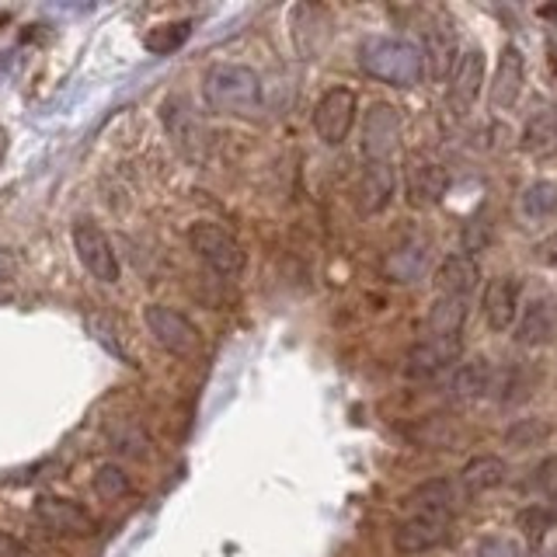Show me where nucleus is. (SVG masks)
Instances as JSON below:
<instances>
[{"mask_svg":"<svg viewBox=\"0 0 557 557\" xmlns=\"http://www.w3.org/2000/svg\"><path fill=\"white\" fill-rule=\"evenodd\" d=\"M359 66L380 84L391 87H414L425 74L422 49L408 39H394V35H370L359 46Z\"/></svg>","mask_w":557,"mask_h":557,"instance_id":"f257e3e1","label":"nucleus"},{"mask_svg":"<svg viewBox=\"0 0 557 557\" xmlns=\"http://www.w3.org/2000/svg\"><path fill=\"white\" fill-rule=\"evenodd\" d=\"M202 98L223 115H255L261 109V77L244 63H213L202 74Z\"/></svg>","mask_w":557,"mask_h":557,"instance_id":"f03ea898","label":"nucleus"},{"mask_svg":"<svg viewBox=\"0 0 557 557\" xmlns=\"http://www.w3.org/2000/svg\"><path fill=\"white\" fill-rule=\"evenodd\" d=\"M188 248L196 251L216 275H226V278L240 275L244 261H248L244 258L240 240L213 220H196L188 226Z\"/></svg>","mask_w":557,"mask_h":557,"instance_id":"7ed1b4c3","label":"nucleus"},{"mask_svg":"<svg viewBox=\"0 0 557 557\" xmlns=\"http://www.w3.org/2000/svg\"><path fill=\"white\" fill-rule=\"evenodd\" d=\"M144 324L150 331V338L157 342V348H164L168 356H196L199 345H202V335L199 327L191 324L182 310L174 307H164V304H150L144 310Z\"/></svg>","mask_w":557,"mask_h":557,"instance_id":"20e7f679","label":"nucleus"},{"mask_svg":"<svg viewBox=\"0 0 557 557\" xmlns=\"http://www.w3.org/2000/svg\"><path fill=\"white\" fill-rule=\"evenodd\" d=\"M484 74H487V60L484 49L467 46L457 52V63H453L449 77H446V101L453 115H470V109L478 104L481 91H484Z\"/></svg>","mask_w":557,"mask_h":557,"instance_id":"39448f33","label":"nucleus"},{"mask_svg":"<svg viewBox=\"0 0 557 557\" xmlns=\"http://www.w3.org/2000/svg\"><path fill=\"white\" fill-rule=\"evenodd\" d=\"M359 98L352 87H327V91L313 104V133L321 136V144L342 147L348 133H352Z\"/></svg>","mask_w":557,"mask_h":557,"instance_id":"423d86ee","label":"nucleus"},{"mask_svg":"<svg viewBox=\"0 0 557 557\" xmlns=\"http://www.w3.org/2000/svg\"><path fill=\"white\" fill-rule=\"evenodd\" d=\"M449 512H408V519H400V527L394 530V550L405 557L429 554L435 547H443L453 530Z\"/></svg>","mask_w":557,"mask_h":557,"instance_id":"0eeeda50","label":"nucleus"},{"mask_svg":"<svg viewBox=\"0 0 557 557\" xmlns=\"http://www.w3.org/2000/svg\"><path fill=\"white\" fill-rule=\"evenodd\" d=\"M74 251L81 258V265L91 272V278H98V283H119V275H122L119 255L112 248L109 234H104L98 223L91 220L74 223Z\"/></svg>","mask_w":557,"mask_h":557,"instance_id":"6e6552de","label":"nucleus"},{"mask_svg":"<svg viewBox=\"0 0 557 557\" xmlns=\"http://www.w3.org/2000/svg\"><path fill=\"white\" fill-rule=\"evenodd\" d=\"M32 516L39 519L52 536L84 540V536H91V533L98 530L95 516L87 512L81 502H74V498H60V495H42V498H35Z\"/></svg>","mask_w":557,"mask_h":557,"instance_id":"1a4fd4ad","label":"nucleus"},{"mask_svg":"<svg viewBox=\"0 0 557 557\" xmlns=\"http://www.w3.org/2000/svg\"><path fill=\"white\" fill-rule=\"evenodd\" d=\"M400 147V115L394 104L373 101L362 119V157L366 164H391L394 150Z\"/></svg>","mask_w":557,"mask_h":557,"instance_id":"9d476101","label":"nucleus"},{"mask_svg":"<svg viewBox=\"0 0 557 557\" xmlns=\"http://www.w3.org/2000/svg\"><path fill=\"white\" fill-rule=\"evenodd\" d=\"M460 352H463V338H432V335H425L422 342H414L408 348L405 376H411V380L435 376L440 370H446L449 362H457Z\"/></svg>","mask_w":557,"mask_h":557,"instance_id":"9b49d317","label":"nucleus"},{"mask_svg":"<svg viewBox=\"0 0 557 557\" xmlns=\"http://www.w3.org/2000/svg\"><path fill=\"white\" fill-rule=\"evenodd\" d=\"M449 188V174L443 164L429 161V157H414L408 174H405V191H408V202L414 209H432L440 206L443 196Z\"/></svg>","mask_w":557,"mask_h":557,"instance_id":"f8f14e48","label":"nucleus"},{"mask_svg":"<svg viewBox=\"0 0 557 557\" xmlns=\"http://www.w3.org/2000/svg\"><path fill=\"white\" fill-rule=\"evenodd\" d=\"M519 293H522L519 278L498 275V278H492V286H487L484 296H481L484 324L492 331H498V335H502V331H509L516 324V318H519Z\"/></svg>","mask_w":557,"mask_h":557,"instance_id":"ddd939ff","label":"nucleus"},{"mask_svg":"<svg viewBox=\"0 0 557 557\" xmlns=\"http://www.w3.org/2000/svg\"><path fill=\"white\" fill-rule=\"evenodd\" d=\"M527 84V60H522L519 46H502L495 74H492V104L495 109H512Z\"/></svg>","mask_w":557,"mask_h":557,"instance_id":"4468645a","label":"nucleus"},{"mask_svg":"<svg viewBox=\"0 0 557 557\" xmlns=\"http://www.w3.org/2000/svg\"><path fill=\"white\" fill-rule=\"evenodd\" d=\"M478 283H481V269L467 251L446 255L440 261V269H435V289L449 296V300H467L478 289Z\"/></svg>","mask_w":557,"mask_h":557,"instance_id":"2eb2a0df","label":"nucleus"},{"mask_svg":"<svg viewBox=\"0 0 557 557\" xmlns=\"http://www.w3.org/2000/svg\"><path fill=\"white\" fill-rule=\"evenodd\" d=\"M394 185H397V174H394L391 164H366L359 188H356L359 213L362 216H380L394 199Z\"/></svg>","mask_w":557,"mask_h":557,"instance_id":"dca6fc26","label":"nucleus"},{"mask_svg":"<svg viewBox=\"0 0 557 557\" xmlns=\"http://www.w3.org/2000/svg\"><path fill=\"white\" fill-rule=\"evenodd\" d=\"M460 498H467L460 481L432 478V481L418 484L414 492L405 495V512H449V516H457Z\"/></svg>","mask_w":557,"mask_h":557,"instance_id":"f3484780","label":"nucleus"},{"mask_svg":"<svg viewBox=\"0 0 557 557\" xmlns=\"http://www.w3.org/2000/svg\"><path fill=\"white\" fill-rule=\"evenodd\" d=\"M505 474H509V467H505L502 457H495V453H478V457H470L460 470V487L467 498L474 495H487L495 492V487L505 484Z\"/></svg>","mask_w":557,"mask_h":557,"instance_id":"a211bd4d","label":"nucleus"},{"mask_svg":"<svg viewBox=\"0 0 557 557\" xmlns=\"http://www.w3.org/2000/svg\"><path fill=\"white\" fill-rule=\"evenodd\" d=\"M557 335V307L550 300H530L522 307V318H519V331H516V342L527 345V348H540L547 345Z\"/></svg>","mask_w":557,"mask_h":557,"instance_id":"6ab92c4d","label":"nucleus"},{"mask_svg":"<svg viewBox=\"0 0 557 557\" xmlns=\"http://www.w3.org/2000/svg\"><path fill=\"white\" fill-rule=\"evenodd\" d=\"M425 269H429V244L425 240H408L383 258V275L400 286L418 283V278L425 275Z\"/></svg>","mask_w":557,"mask_h":557,"instance_id":"aec40b11","label":"nucleus"},{"mask_svg":"<svg viewBox=\"0 0 557 557\" xmlns=\"http://www.w3.org/2000/svg\"><path fill=\"white\" fill-rule=\"evenodd\" d=\"M519 147L530 157H547L557 150V112L554 109H536L527 126L519 133Z\"/></svg>","mask_w":557,"mask_h":557,"instance_id":"412c9836","label":"nucleus"},{"mask_svg":"<svg viewBox=\"0 0 557 557\" xmlns=\"http://www.w3.org/2000/svg\"><path fill=\"white\" fill-rule=\"evenodd\" d=\"M495 366L487 362L484 356L470 359L460 366V373L453 376V394H457L460 400H478V397H487L495 391Z\"/></svg>","mask_w":557,"mask_h":557,"instance_id":"4be33fe9","label":"nucleus"},{"mask_svg":"<svg viewBox=\"0 0 557 557\" xmlns=\"http://www.w3.org/2000/svg\"><path fill=\"white\" fill-rule=\"evenodd\" d=\"M467 324V300H449V296H440L429 310L425 321V335L432 338H460Z\"/></svg>","mask_w":557,"mask_h":557,"instance_id":"5701e85b","label":"nucleus"},{"mask_svg":"<svg viewBox=\"0 0 557 557\" xmlns=\"http://www.w3.org/2000/svg\"><path fill=\"white\" fill-rule=\"evenodd\" d=\"M457 39L446 32V28H435V32H429V49L422 52L425 57V63H429V74L435 77V81H443V77H449V70H453V63H457Z\"/></svg>","mask_w":557,"mask_h":557,"instance_id":"b1692460","label":"nucleus"},{"mask_svg":"<svg viewBox=\"0 0 557 557\" xmlns=\"http://www.w3.org/2000/svg\"><path fill=\"white\" fill-rule=\"evenodd\" d=\"M191 35V22H164V25H153L147 35H144V46L153 57H168V52L182 49Z\"/></svg>","mask_w":557,"mask_h":557,"instance_id":"393cba45","label":"nucleus"},{"mask_svg":"<svg viewBox=\"0 0 557 557\" xmlns=\"http://www.w3.org/2000/svg\"><path fill=\"white\" fill-rule=\"evenodd\" d=\"M522 213L530 220H547L557 213V185L554 182H533L522 191Z\"/></svg>","mask_w":557,"mask_h":557,"instance_id":"a878e982","label":"nucleus"},{"mask_svg":"<svg viewBox=\"0 0 557 557\" xmlns=\"http://www.w3.org/2000/svg\"><path fill=\"white\" fill-rule=\"evenodd\" d=\"M550 435V425L544 422V418H519V422L505 432V443L516 446V449H533L540 446Z\"/></svg>","mask_w":557,"mask_h":557,"instance_id":"bb28decb","label":"nucleus"},{"mask_svg":"<svg viewBox=\"0 0 557 557\" xmlns=\"http://www.w3.org/2000/svg\"><path fill=\"white\" fill-rule=\"evenodd\" d=\"M129 478H126V470H122L119 463H104V467H98V474H95V492H98V498H104V502H115V498H122V495H129Z\"/></svg>","mask_w":557,"mask_h":557,"instance_id":"cd10ccee","label":"nucleus"},{"mask_svg":"<svg viewBox=\"0 0 557 557\" xmlns=\"http://www.w3.org/2000/svg\"><path fill=\"white\" fill-rule=\"evenodd\" d=\"M516 527H519V533L527 536V540H536L547 533V527H550V512L544 509V505H527V509H519V516H516Z\"/></svg>","mask_w":557,"mask_h":557,"instance_id":"c85d7f7f","label":"nucleus"},{"mask_svg":"<svg viewBox=\"0 0 557 557\" xmlns=\"http://www.w3.org/2000/svg\"><path fill=\"white\" fill-rule=\"evenodd\" d=\"M530 487H533L540 498H547V502L557 498V457H544V460L533 467Z\"/></svg>","mask_w":557,"mask_h":557,"instance_id":"c756f323","label":"nucleus"},{"mask_svg":"<svg viewBox=\"0 0 557 557\" xmlns=\"http://www.w3.org/2000/svg\"><path fill=\"white\" fill-rule=\"evenodd\" d=\"M478 557H522V547L512 536H492L478 547Z\"/></svg>","mask_w":557,"mask_h":557,"instance_id":"7c9ffc66","label":"nucleus"},{"mask_svg":"<svg viewBox=\"0 0 557 557\" xmlns=\"http://www.w3.org/2000/svg\"><path fill=\"white\" fill-rule=\"evenodd\" d=\"M0 557H35V554H32L17 536H11V533L0 530Z\"/></svg>","mask_w":557,"mask_h":557,"instance_id":"2f4dec72","label":"nucleus"},{"mask_svg":"<svg viewBox=\"0 0 557 557\" xmlns=\"http://www.w3.org/2000/svg\"><path fill=\"white\" fill-rule=\"evenodd\" d=\"M536 261L540 265H557V234H547L544 240L536 244Z\"/></svg>","mask_w":557,"mask_h":557,"instance_id":"473e14b6","label":"nucleus"},{"mask_svg":"<svg viewBox=\"0 0 557 557\" xmlns=\"http://www.w3.org/2000/svg\"><path fill=\"white\" fill-rule=\"evenodd\" d=\"M4 153H8V133L0 129V157H4Z\"/></svg>","mask_w":557,"mask_h":557,"instance_id":"72a5a7b5","label":"nucleus"},{"mask_svg":"<svg viewBox=\"0 0 557 557\" xmlns=\"http://www.w3.org/2000/svg\"><path fill=\"white\" fill-rule=\"evenodd\" d=\"M540 17H557V8H540Z\"/></svg>","mask_w":557,"mask_h":557,"instance_id":"f704fd0d","label":"nucleus"},{"mask_svg":"<svg viewBox=\"0 0 557 557\" xmlns=\"http://www.w3.org/2000/svg\"><path fill=\"white\" fill-rule=\"evenodd\" d=\"M0 25H4V17H0Z\"/></svg>","mask_w":557,"mask_h":557,"instance_id":"c9c22d12","label":"nucleus"}]
</instances>
